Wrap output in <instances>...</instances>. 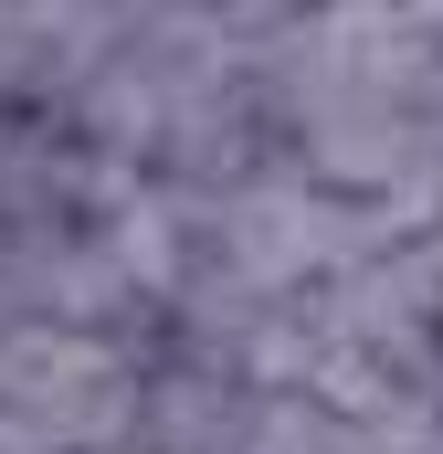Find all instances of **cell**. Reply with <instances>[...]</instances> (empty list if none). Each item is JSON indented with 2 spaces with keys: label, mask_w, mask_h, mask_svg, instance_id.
<instances>
[{
  "label": "cell",
  "mask_w": 443,
  "mask_h": 454,
  "mask_svg": "<svg viewBox=\"0 0 443 454\" xmlns=\"http://www.w3.org/2000/svg\"><path fill=\"white\" fill-rule=\"evenodd\" d=\"M253 391L243 380H222L201 359H148V380H137V454H243L253 444Z\"/></svg>",
  "instance_id": "cell-1"
},
{
  "label": "cell",
  "mask_w": 443,
  "mask_h": 454,
  "mask_svg": "<svg viewBox=\"0 0 443 454\" xmlns=\"http://www.w3.org/2000/svg\"><path fill=\"white\" fill-rule=\"evenodd\" d=\"M433 275H443V223H433Z\"/></svg>",
  "instance_id": "cell-2"
}]
</instances>
